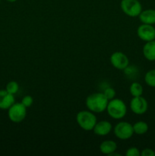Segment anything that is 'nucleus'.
<instances>
[{"mask_svg":"<svg viewBox=\"0 0 155 156\" xmlns=\"http://www.w3.org/2000/svg\"><path fill=\"white\" fill-rule=\"evenodd\" d=\"M114 134L121 140H129L134 134L133 126L129 122L121 121L114 127Z\"/></svg>","mask_w":155,"mask_h":156,"instance_id":"6","label":"nucleus"},{"mask_svg":"<svg viewBox=\"0 0 155 156\" xmlns=\"http://www.w3.org/2000/svg\"><path fill=\"white\" fill-rule=\"evenodd\" d=\"M112 126L107 120H101L100 122H97L94 126L93 131L94 133L100 136H104L108 135L112 131Z\"/></svg>","mask_w":155,"mask_h":156,"instance_id":"10","label":"nucleus"},{"mask_svg":"<svg viewBox=\"0 0 155 156\" xmlns=\"http://www.w3.org/2000/svg\"><path fill=\"white\" fill-rule=\"evenodd\" d=\"M144 82L148 86L155 88V69H150L146 73Z\"/></svg>","mask_w":155,"mask_h":156,"instance_id":"17","label":"nucleus"},{"mask_svg":"<svg viewBox=\"0 0 155 156\" xmlns=\"http://www.w3.org/2000/svg\"><path fill=\"white\" fill-rule=\"evenodd\" d=\"M138 18L142 24L153 25L155 24V9H146L141 11Z\"/></svg>","mask_w":155,"mask_h":156,"instance_id":"12","label":"nucleus"},{"mask_svg":"<svg viewBox=\"0 0 155 156\" xmlns=\"http://www.w3.org/2000/svg\"><path fill=\"white\" fill-rule=\"evenodd\" d=\"M106 111L110 117L115 120H120L126 115L127 107L122 100L113 98L108 102Z\"/></svg>","mask_w":155,"mask_h":156,"instance_id":"2","label":"nucleus"},{"mask_svg":"<svg viewBox=\"0 0 155 156\" xmlns=\"http://www.w3.org/2000/svg\"><path fill=\"white\" fill-rule=\"evenodd\" d=\"M6 1L9 2H16L17 0H6Z\"/></svg>","mask_w":155,"mask_h":156,"instance_id":"23","label":"nucleus"},{"mask_svg":"<svg viewBox=\"0 0 155 156\" xmlns=\"http://www.w3.org/2000/svg\"><path fill=\"white\" fill-rule=\"evenodd\" d=\"M141 156H155V152L151 149L146 148L143 149L141 152Z\"/></svg>","mask_w":155,"mask_h":156,"instance_id":"22","label":"nucleus"},{"mask_svg":"<svg viewBox=\"0 0 155 156\" xmlns=\"http://www.w3.org/2000/svg\"><path fill=\"white\" fill-rule=\"evenodd\" d=\"M5 90L8 92L11 93L12 94H15L19 90V85H18V82H15V81H11V82H9L6 85Z\"/></svg>","mask_w":155,"mask_h":156,"instance_id":"18","label":"nucleus"},{"mask_svg":"<svg viewBox=\"0 0 155 156\" xmlns=\"http://www.w3.org/2000/svg\"><path fill=\"white\" fill-rule=\"evenodd\" d=\"M129 91L132 97L141 96L143 94V87L140 83L135 82L131 84L130 87H129Z\"/></svg>","mask_w":155,"mask_h":156,"instance_id":"16","label":"nucleus"},{"mask_svg":"<svg viewBox=\"0 0 155 156\" xmlns=\"http://www.w3.org/2000/svg\"><path fill=\"white\" fill-rule=\"evenodd\" d=\"M134 133L137 135H143L148 131V124L144 121H138L132 125Z\"/></svg>","mask_w":155,"mask_h":156,"instance_id":"15","label":"nucleus"},{"mask_svg":"<svg viewBox=\"0 0 155 156\" xmlns=\"http://www.w3.org/2000/svg\"><path fill=\"white\" fill-rule=\"evenodd\" d=\"M117 149V145L115 142L112 140H105L100 145V151L104 155H109Z\"/></svg>","mask_w":155,"mask_h":156,"instance_id":"14","label":"nucleus"},{"mask_svg":"<svg viewBox=\"0 0 155 156\" xmlns=\"http://www.w3.org/2000/svg\"><path fill=\"white\" fill-rule=\"evenodd\" d=\"M148 108V104L147 100L142 96L133 97L130 101V109L134 114L137 115H141L145 114Z\"/></svg>","mask_w":155,"mask_h":156,"instance_id":"7","label":"nucleus"},{"mask_svg":"<svg viewBox=\"0 0 155 156\" xmlns=\"http://www.w3.org/2000/svg\"><path fill=\"white\" fill-rule=\"evenodd\" d=\"M15 101L14 94L6 90H0V109L8 110Z\"/></svg>","mask_w":155,"mask_h":156,"instance_id":"11","label":"nucleus"},{"mask_svg":"<svg viewBox=\"0 0 155 156\" xmlns=\"http://www.w3.org/2000/svg\"><path fill=\"white\" fill-rule=\"evenodd\" d=\"M103 94L105 95V97L108 99V101H110L112 99L115 98V91L113 88L110 86H108L103 90Z\"/></svg>","mask_w":155,"mask_h":156,"instance_id":"19","label":"nucleus"},{"mask_svg":"<svg viewBox=\"0 0 155 156\" xmlns=\"http://www.w3.org/2000/svg\"><path fill=\"white\" fill-rule=\"evenodd\" d=\"M122 11L129 17H138L142 11V5L138 0H122L120 3Z\"/></svg>","mask_w":155,"mask_h":156,"instance_id":"5","label":"nucleus"},{"mask_svg":"<svg viewBox=\"0 0 155 156\" xmlns=\"http://www.w3.org/2000/svg\"><path fill=\"white\" fill-rule=\"evenodd\" d=\"M126 156H139L141 155L139 149L136 147H130L126 152Z\"/></svg>","mask_w":155,"mask_h":156,"instance_id":"21","label":"nucleus"},{"mask_svg":"<svg viewBox=\"0 0 155 156\" xmlns=\"http://www.w3.org/2000/svg\"><path fill=\"white\" fill-rule=\"evenodd\" d=\"M9 120L13 123H21L25 119L27 115V108L22 103H14L8 109Z\"/></svg>","mask_w":155,"mask_h":156,"instance_id":"4","label":"nucleus"},{"mask_svg":"<svg viewBox=\"0 0 155 156\" xmlns=\"http://www.w3.org/2000/svg\"><path fill=\"white\" fill-rule=\"evenodd\" d=\"M138 37L144 42L155 40V28L151 24H142L137 29Z\"/></svg>","mask_w":155,"mask_h":156,"instance_id":"9","label":"nucleus"},{"mask_svg":"<svg viewBox=\"0 0 155 156\" xmlns=\"http://www.w3.org/2000/svg\"><path fill=\"white\" fill-rule=\"evenodd\" d=\"M108 102L109 101L105 97L103 92H97L88 96L85 105L90 111L99 114L106 111Z\"/></svg>","mask_w":155,"mask_h":156,"instance_id":"1","label":"nucleus"},{"mask_svg":"<svg viewBox=\"0 0 155 156\" xmlns=\"http://www.w3.org/2000/svg\"><path fill=\"white\" fill-rule=\"evenodd\" d=\"M76 121L82 129L86 131L93 130L97 123V117L94 113L88 111H79L76 116Z\"/></svg>","mask_w":155,"mask_h":156,"instance_id":"3","label":"nucleus"},{"mask_svg":"<svg viewBox=\"0 0 155 156\" xmlns=\"http://www.w3.org/2000/svg\"><path fill=\"white\" fill-rule=\"evenodd\" d=\"M144 58L148 61H155V40L146 42L142 49Z\"/></svg>","mask_w":155,"mask_h":156,"instance_id":"13","label":"nucleus"},{"mask_svg":"<svg viewBox=\"0 0 155 156\" xmlns=\"http://www.w3.org/2000/svg\"><path fill=\"white\" fill-rule=\"evenodd\" d=\"M110 62L112 66L119 70H124L129 66V60L128 56L122 52H114L110 56Z\"/></svg>","mask_w":155,"mask_h":156,"instance_id":"8","label":"nucleus"},{"mask_svg":"<svg viewBox=\"0 0 155 156\" xmlns=\"http://www.w3.org/2000/svg\"><path fill=\"white\" fill-rule=\"evenodd\" d=\"M21 103L26 107V108H30L33 103V98L30 95H26L21 100Z\"/></svg>","mask_w":155,"mask_h":156,"instance_id":"20","label":"nucleus"}]
</instances>
